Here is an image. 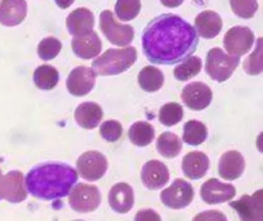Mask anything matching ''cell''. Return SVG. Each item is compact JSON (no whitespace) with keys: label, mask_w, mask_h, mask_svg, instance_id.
I'll list each match as a JSON object with an SVG mask.
<instances>
[{"label":"cell","mask_w":263,"mask_h":221,"mask_svg":"<svg viewBox=\"0 0 263 221\" xmlns=\"http://www.w3.org/2000/svg\"><path fill=\"white\" fill-rule=\"evenodd\" d=\"M199 39L195 28L175 14L152 19L142 34L143 52L154 64L175 65L195 53Z\"/></svg>","instance_id":"1"},{"label":"cell","mask_w":263,"mask_h":221,"mask_svg":"<svg viewBox=\"0 0 263 221\" xmlns=\"http://www.w3.org/2000/svg\"><path fill=\"white\" fill-rule=\"evenodd\" d=\"M78 179V173L73 167L50 162L33 167L27 173L24 184L34 197L53 200L67 196Z\"/></svg>","instance_id":"2"},{"label":"cell","mask_w":263,"mask_h":221,"mask_svg":"<svg viewBox=\"0 0 263 221\" xmlns=\"http://www.w3.org/2000/svg\"><path fill=\"white\" fill-rule=\"evenodd\" d=\"M135 47L109 49L92 63V70L99 76H113L127 71L137 61Z\"/></svg>","instance_id":"3"},{"label":"cell","mask_w":263,"mask_h":221,"mask_svg":"<svg viewBox=\"0 0 263 221\" xmlns=\"http://www.w3.org/2000/svg\"><path fill=\"white\" fill-rule=\"evenodd\" d=\"M239 61L240 57L229 56L221 49L215 47L206 56L205 71L213 81L222 83L231 77Z\"/></svg>","instance_id":"4"},{"label":"cell","mask_w":263,"mask_h":221,"mask_svg":"<svg viewBox=\"0 0 263 221\" xmlns=\"http://www.w3.org/2000/svg\"><path fill=\"white\" fill-rule=\"evenodd\" d=\"M100 27L107 39L114 45L125 47L132 44L135 30L130 25L119 24L110 10H104L100 16Z\"/></svg>","instance_id":"5"},{"label":"cell","mask_w":263,"mask_h":221,"mask_svg":"<svg viewBox=\"0 0 263 221\" xmlns=\"http://www.w3.org/2000/svg\"><path fill=\"white\" fill-rule=\"evenodd\" d=\"M101 195L98 187L86 184H78L70 191L69 203L75 211L89 213L98 209Z\"/></svg>","instance_id":"6"},{"label":"cell","mask_w":263,"mask_h":221,"mask_svg":"<svg viewBox=\"0 0 263 221\" xmlns=\"http://www.w3.org/2000/svg\"><path fill=\"white\" fill-rule=\"evenodd\" d=\"M27 197L24 174L18 170H13L3 175L0 170V200L5 199L13 204H18Z\"/></svg>","instance_id":"7"},{"label":"cell","mask_w":263,"mask_h":221,"mask_svg":"<svg viewBox=\"0 0 263 221\" xmlns=\"http://www.w3.org/2000/svg\"><path fill=\"white\" fill-rule=\"evenodd\" d=\"M108 164L105 156L96 150L81 155L77 162V168L81 177L88 181L101 179L107 172Z\"/></svg>","instance_id":"8"},{"label":"cell","mask_w":263,"mask_h":221,"mask_svg":"<svg viewBox=\"0 0 263 221\" xmlns=\"http://www.w3.org/2000/svg\"><path fill=\"white\" fill-rule=\"evenodd\" d=\"M255 36L247 27H234L224 35V47L229 54L241 57L247 53L253 45Z\"/></svg>","instance_id":"9"},{"label":"cell","mask_w":263,"mask_h":221,"mask_svg":"<svg viewBox=\"0 0 263 221\" xmlns=\"http://www.w3.org/2000/svg\"><path fill=\"white\" fill-rule=\"evenodd\" d=\"M238 213L241 221H263V190L255 192L252 196L243 195L238 200L229 203Z\"/></svg>","instance_id":"10"},{"label":"cell","mask_w":263,"mask_h":221,"mask_svg":"<svg viewBox=\"0 0 263 221\" xmlns=\"http://www.w3.org/2000/svg\"><path fill=\"white\" fill-rule=\"evenodd\" d=\"M194 197L192 186L184 179L174 181L170 187L163 190L161 199L163 204L172 209H181L187 207Z\"/></svg>","instance_id":"11"},{"label":"cell","mask_w":263,"mask_h":221,"mask_svg":"<svg viewBox=\"0 0 263 221\" xmlns=\"http://www.w3.org/2000/svg\"><path fill=\"white\" fill-rule=\"evenodd\" d=\"M96 76L92 69L87 67H76L67 77V90L73 96H86L95 87Z\"/></svg>","instance_id":"12"},{"label":"cell","mask_w":263,"mask_h":221,"mask_svg":"<svg viewBox=\"0 0 263 221\" xmlns=\"http://www.w3.org/2000/svg\"><path fill=\"white\" fill-rule=\"evenodd\" d=\"M181 99L191 110H201L212 102V92L204 83L193 82L187 84L181 93Z\"/></svg>","instance_id":"13"},{"label":"cell","mask_w":263,"mask_h":221,"mask_svg":"<svg viewBox=\"0 0 263 221\" xmlns=\"http://www.w3.org/2000/svg\"><path fill=\"white\" fill-rule=\"evenodd\" d=\"M236 193L234 186L220 182L215 178L209 179L203 184L201 196L208 204H218L230 200Z\"/></svg>","instance_id":"14"},{"label":"cell","mask_w":263,"mask_h":221,"mask_svg":"<svg viewBox=\"0 0 263 221\" xmlns=\"http://www.w3.org/2000/svg\"><path fill=\"white\" fill-rule=\"evenodd\" d=\"M141 179L144 187L148 190L162 188L169 180L168 169L160 161H148L141 170Z\"/></svg>","instance_id":"15"},{"label":"cell","mask_w":263,"mask_h":221,"mask_svg":"<svg viewBox=\"0 0 263 221\" xmlns=\"http://www.w3.org/2000/svg\"><path fill=\"white\" fill-rule=\"evenodd\" d=\"M93 27L95 16L88 9H77L67 16V30L74 37L90 34L93 32Z\"/></svg>","instance_id":"16"},{"label":"cell","mask_w":263,"mask_h":221,"mask_svg":"<svg viewBox=\"0 0 263 221\" xmlns=\"http://www.w3.org/2000/svg\"><path fill=\"white\" fill-rule=\"evenodd\" d=\"M109 204L117 213H126L132 210L135 202L132 187L126 183L115 184L108 196Z\"/></svg>","instance_id":"17"},{"label":"cell","mask_w":263,"mask_h":221,"mask_svg":"<svg viewBox=\"0 0 263 221\" xmlns=\"http://www.w3.org/2000/svg\"><path fill=\"white\" fill-rule=\"evenodd\" d=\"M245 169V159L242 155L236 150L226 152L221 156L218 164V173L223 179L235 180L242 174Z\"/></svg>","instance_id":"18"},{"label":"cell","mask_w":263,"mask_h":221,"mask_svg":"<svg viewBox=\"0 0 263 221\" xmlns=\"http://www.w3.org/2000/svg\"><path fill=\"white\" fill-rule=\"evenodd\" d=\"M27 6L26 1L0 2V24L6 27H16L25 19Z\"/></svg>","instance_id":"19"},{"label":"cell","mask_w":263,"mask_h":221,"mask_svg":"<svg viewBox=\"0 0 263 221\" xmlns=\"http://www.w3.org/2000/svg\"><path fill=\"white\" fill-rule=\"evenodd\" d=\"M72 49L77 56L84 59H90L99 55L102 49V43L96 32L83 36H76L72 39Z\"/></svg>","instance_id":"20"},{"label":"cell","mask_w":263,"mask_h":221,"mask_svg":"<svg viewBox=\"0 0 263 221\" xmlns=\"http://www.w3.org/2000/svg\"><path fill=\"white\" fill-rule=\"evenodd\" d=\"M195 25L200 36L204 39H212L221 32L222 21L218 13L212 10H206L197 16Z\"/></svg>","instance_id":"21"},{"label":"cell","mask_w":263,"mask_h":221,"mask_svg":"<svg viewBox=\"0 0 263 221\" xmlns=\"http://www.w3.org/2000/svg\"><path fill=\"white\" fill-rule=\"evenodd\" d=\"M209 168V157L202 152H191L183 158V172L189 179H201L206 174Z\"/></svg>","instance_id":"22"},{"label":"cell","mask_w":263,"mask_h":221,"mask_svg":"<svg viewBox=\"0 0 263 221\" xmlns=\"http://www.w3.org/2000/svg\"><path fill=\"white\" fill-rule=\"evenodd\" d=\"M74 118L80 127L92 130L99 125L103 118V110L95 102H84L77 107Z\"/></svg>","instance_id":"23"},{"label":"cell","mask_w":263,"mask_h":221,"mask_svg":"<svg viewBox=\"0 0 263 221\" xmlns=\"http://www.w3.org/2000/svg\"><path fill=\"white\" fill-rule=\"evenodd\" d=\"M164 82V75L159 69L147 66L138 74V84L144 91L148 93L158 91Z\"/></svg>","instance_id":"24"},{"label":"cell","mask_w":263,"mask_h":221,"mask_svg":"<svg viewBox=\"0 0 263 221\" xmlns=\"http://www.w3.org/2000/svg\"><path fill=\"white\" fill-rule=\"evenodd\" d=\"M128 136L132 144L138 147H146L155 139V129L148 123L138 121L130 127Z\"/></svg>","instance_id":"25"},{"label":"cell","mask_w":263,"mask_h":221,"mask_svg":"<svg viewBox=\"0 0 263 221\" xmlns=\"http://www.w3.org/2000/svg\"><path fill=\"white\" fill-rule=\"evenodd\" d=\"M60 81L59 72L50 65H41L35 70L33 81L38 88L50 90L54 88Z\"/></svg>","instance_id":"26"},{"label":"cell","mask_w":263,"mask_h":221,"mask_svg":"<svg viewBox=\"0 0 263 221\" xmlns=\"http://www.w3.org/2000/svg\"><path fill=\"white\" fill-rule=\"evenodd\" d=\"M156 147L161 156L166 158H174L181 152L182 143L175 133L164 132L158 137Z\"/></svg>","instance_id":"27"},{"label":"cell","mask_w":263,"mask_h":221,"mask_svg":"<svg viewBox=\"0 0 263 221\" xmlns=\"http://www.w3.org/2000/svg\"><path fill=\"white\" fill-rule=\"evenodd\" d=\"M207 136V128L200 121L192 119L184 124L183 141L189 145H200L204 142Z\"/></svg>","instance_id":"28"},{"label":"cell","mask_w":263,"mask_h":221,"mask_svg":"<svg viewBox=\"0 0 263 221\" xmlns=\"http://www.w3.org/2000/svg\"><path fill=\"white\" fill-rule=\"evenodd\" d=\"M202 67L201 59L198 56H191L182 64L175 67L174 76L178 81H187L200 73Z\"/></svg>","instance_id":"29"},{"label":"cell","mask_w":263,"mask_h":221,"mask_svg":"<svg viewBox=\"0 0 263 221\" xmlns=\"http://www.w3.org/2000/svg\"><path fill=\"white\" fill-rule=\"evenodd\" d=\"M184 116L182 107L177 103L164 104L159 112V120L166 127H172L179 123Z\"/></svg>","instance_id":"30"},{"label":"cell","mask_w":263,"mask_h":221,"mask_svg":"<svg viewBox=\"0 0 263 221\" xmlns=\"http://www.w3.org/2000/svg\"><path fill=\"white\" fill-rule=\"evenodd\" d=\"M245 71L251 76H256L262 72V39L257 41L255 50L243 64Z\"/></svg>","instance_id":"31"},{"label":"cell","mask_w":263,"mask_h":221,"mask_svg":"<svg viewBox=\"0 0 263 221\" xmlns=\"http://www.w3.org/2000/svg\"><path fill=\"white\" fill-rule=\"evenodd\" d=\"M141 9L140 1H118L115 7L117 16L124 22L136 18Z\"/></svg>","instance_id":"32"},{"label":"cell","mask_w":263,"mask_h":221,"mask_svg":"<svg viewBox=\"0 0 263 221\" xmlns=\"http://www.w3.org/2000/svg\"><path fill=\"white\" fill-rule=\"evenodd\" d=\"M62 48L61 41L57 38L47 37L42 39L38 46L37 53L43 61H48L54 59Z\"/></svg>","instance_id":"33"},{"label":"cell","mask_w":263,"mask_h":221,"mask_svg":"<svg viewBox=\"0 0 263 221\" xmlns=\"http://www.w3.org/2000/svg\"><path fill=\"white\" fill-rule=\"evenodd\" d=\"M100 133L101 136L107 142H116L122 135V126L118 121L114 119L105 121L101 126Z\"/></svg>","instance_id":"34"},{"label":"cell","mask_w":263,"mask_h":221,"mask_svg":"<svg viewBox=\"0 0 263 221\" xmlns=\"http://www.w3.org/2000/svg\"><path fill=\"white\" fill-rule=\"evenodd\" d=\"M230 4L235 14L243 19L253 17L258 8L256 1H231Z\"/></svg>","instance_id":"35"},{"label":"cell","mask_w":263,"mask_h":221,"mask_svg":"<svg viewBox=\"0 0 263 221\" xmlns=\"http://www.w3.org/2000/svg\"><path fill=\"white\" fill-rule=\"evenodd\" d=\"M192 221H228L224 213L218 210H206L197 214Z\"/></svg>","instance_id":"36"},{"label":"cell","mask_w":263,"mask_h":221,"mask_svg":"<svg viewBox=\"0 0 263 221\" xmlns=\"http://www.w3.org/2000/svg\"><path fill=\"white\" fill-rule=\"evenodd\" d=\"M135 221H161L159 214L152 209H144L137 213Z\"/></svg>","instance_id":"37"},{"label":"cell","mask_w":263,"mask_h":221,"mask_svg":"<svg viewBox=\"0 0 263 221\" xmlns=\"http://www.w3.org/2000/svg\"><path fill=\"white\" fill-rule=\"evenodd\" d=\"M73 221H84V220H81V219H78V220H73Z\"/></svg>","instance_id":"38"}]
</instances>
